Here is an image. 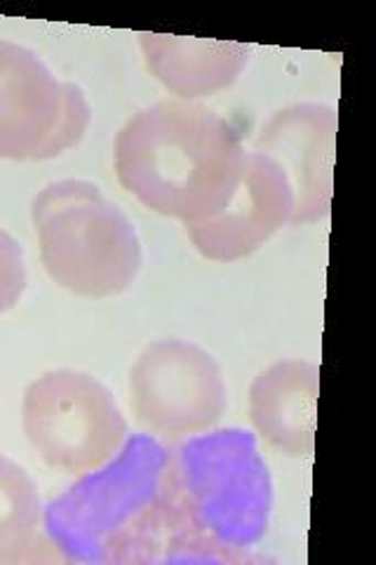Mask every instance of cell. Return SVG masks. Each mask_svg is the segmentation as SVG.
I'll use <instances>...</instances> for the list:
<instances>
[{
  "instance_id": "cell-4",
  "label": "cell",
  "mask_w": 376,
  "mask_h": 565,
  "mask_svg": "<svg viewBox=\"0 0 376 565\" xmlns=\"http://www.w3.org/2000/svg\"><path fill=\"white\" fill-rule=\"evenodd\" d=\"M31 215L45 271L78 297H111L130 288L141 245L125 212L97 184L62 180L33 199Z\"/></svg>"
},
{
  "instance_id": "cell-5",
  "label": "cell",
  "mask_w": 376,
  "mask_h": 565,
  "mask_svg": "<svg viewBox=\"0 0 376 565\" xmlns=\"http://www.w3.org/2000/svg\"><path fill=\"white\" fill-rule=\"evenodd\" d=\"M24 434L43 462L64 473L95 471L128 440L114 394L76 370H52L24 392Z\"/></svg>"
},
{
  "instance_id": "cell-2",
  "label": "cell",
  "mask_w": 376,
  "mask_h": 565,
  "mask_svg": "<svg viewBox=\"0 0 376 565\" xmlns=\"http://www.w3.org/2000/svg\"><path fill=\"white\" fill-rule=\"evenodd\" d=\"M247 151L226 118L195 102H158L116 137V174L153 212L198 224L230 201Z\"/></svg>"
},
{
  "instance_id": "cell-11",
  "label": "cell",
  "mask_w": 376,
  "mask_h": 565,
  "mask_svg": "<svg viewBox=\"0 0 376 565\" xmlns=\"http://www.w3.org/2000/svg\"><path fill=\"white\" fill-rule=\"evenodd\" d=\"M151 74L184 99L210 97L238 81L249 57L243 43L184 39L168 33H139Z\"/></svg>"
},
{
  "instance_id": "cell-7",
  "label": "cell",
  "mask_w": 376,
  "mask_h": 565,
  "mask_svg": "<svg viewBox=\"0 0 376 565\" xmlns=\"http://www.w3.org/2000/svg\"><path fill=\"white\" fill-rule=\"evenodd\" d=\"M130 394L137 419L165 438L207 431L226 411L219 363L186 340H158L141 351Z\"/></svg>"
},
{
  "instance_id": "cell-8",
  "label": "cell",
  "mask_w": 376,
  "mask_h": 565,
  "mask_svg": "<svg viewBox=\"0 0 376 565\" xmlns=\"http://www.w3.org/2000/svg\"><path fill=\"white\" fill-rule=\"evenodd\" d=\"M336 130L330 106L294 104L268 118L255 139V151L271 158L292 189V224L318 222L330 212Z\"/></svg>"
},
{
  "instance_id": "cell-12",
  "label": "cell",
  "mask_w": 376,
  "mask_h": 565,
  "mask_svg": "<svg viewBox=\"0 0 376 565\" xmlns=\"http://www.w3.org/2000/svg\"><path fill=\"white\" fill-rule=\"evenodd\" d=\"M43 507L31 476L0 455V563L39 558V523Z\"/></svg>"
},
{
  "instance_id": "cell-3",
  "label": "cell",
  "mask_w": 376,
  "mask_h": 565,
  "mask_svg": "<svg viewBox=\"0 0 376 565\" xmlns=\"http://www.w3.org/2000/svg\"><path fill=\"white\" fill-rule=\"evenodd\" d=\"M170 450L132 436L109 462L45 509L52 546L78 563H158Z\"/></svg>"
},
{
  "instance_id": "cell-13",
  "label": "cell",
  "mask_w": 376,
  "mask_h": 565,
  "mask_svg": "<svg viewBox=\"0 0 376 565\" xmlns=\"http://www.w3.org/2000/svg\"><path fill=\"white\" fill-rule=\"evenodd\" d=\"M26 290V264L20 243L0 228V313L10 311Z\"/></svg>"
},
{
  "instance_id": "cell-6",
  "label": "cell",
  "mask_w": 376,
  "mask_h": 565,
  "mask_svg": "<svg viewBox=\"0 0 376 565\" xmlns=\"http://www.w3.org/2000/svg\"><path fill=\"white\" fill-rule=\"evenodd\" d=\"M89 104L31 50L0 41V158L47 161L85 137Z\"/></svg>"
},
{
  "instance_id": "cell-1",
  "label": "cell",
  "mask_w": 376,
  "mask_h": 565,
  "mask_svg": "<svg viewBox=\"0 0 376 565\" xmlns=\"http://www.w3.org/2000/svg\"><path fill=\"white\" fill-rule=\"evenodd\" d=\"M273 483L243 429L195 436L170 450L158 563H240L268 530Z\"/></svg>"
},
{
  "instance_id": "cell-9",
  "label": "cell",
  "mask_w": 376,
  "mask_h": 565,
  "mask_svg": "<svg viewBox=\"0 0 376 565\" xmlns=\"http://www.w3.org/2000/svg\"><path fill=\"white\" fill-rule=\"evenodd\" d=\"M294 196L282 170L257 151H247L240 182L217 215L189 224L186 234L212 262H236L292 224Z\"/></svg>"
},
{
  "instance_id": "cell-10",
  "label": "cell",
  "mask_w": 376,
  "mask_h": 565,
  "mask_svg": "<svg viewBox=\"0 0 376 565\" xmlns=\"http://www.w3.org/2000/svg\"><path fill=\"white\" fill-rule=\"evenodd\" d=\"M320 365L280 361L249 388V419L273 448L284 455H311L315 446Z\"/></svg>"
}]
</instances>
